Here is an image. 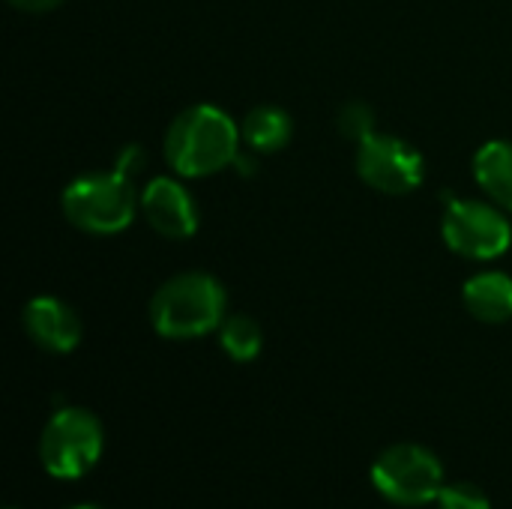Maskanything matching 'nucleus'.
<instances>
[{
	"instance_id": "6e6552de",
	"label": "nucleus",
	"mask_w": 512,
	"mask_h": 509,
	"mask_svg": "<svg viewBox=\"0 0 512 509\" xmlns=\"http://www.w3.org/2000/svg\"><path fill=\"white\" fill-rule=\"evenodd\" d=\"M141 210L150 228L168 240H189L198 231V204L174 177H153L141 192Z\"/></svg>"
},
{
	"instance_id": "1a4fd4ad",
	"label": "nucleus",
	"mask_w": 512,
	"mask_h": 509,
	"mask_svg": "<svg viewBox=\"0 0 512 509\" xmlns=\"http://www.w3.org/2000/svg\"><path fill=\"white\" fill-rule=\"evenodd\" d=\"M24 333L48 354H69L81 342V318L57 297H33L21 312Z\"/></svg>"
},
{
	"instance_id": "0eeeda50",
	"label": "nucleus",
	"mask_w": 512,
	"mask_h": 509,
	"mask_svg": "<svg viewBox=\"0 0 512 509\" xmlns=\"http://www.w3.org/2000/svg\"><path fill=\"white\" fill-rule=\"evenodd\" d=\"M357 174L384 195H411L423 186V156L396 135H372L357 147Z\"/></svg>"
},
{
	"instance_id": "f257e3e1",
	"label": "nucleus",
	"mask_w": 512,
	"mask_h": 509,
	"mask_svg": "<svg viewBox=\"0 0 512 509\" xmlns=\"http://www.w3.org/2000/svg\"><path fill=\"white\" fill-rule=\"evenodd\" d=\"M240 153L237 123L216 105H192L174 117L165 135V159L180 177H210L234 165Z\"/></svg>"
},
{
	"instance_id": "9d476101",
	"label": "nucleus",
	"mask_w": 512,
	"mask_h": 509,
	"mask_svg": "<svg viewBox=\"0 0 512 509\" xmlns=\"http://www.w3.org/2000/svg\"><path fill=\"white\" fill-rule=\"evenodd\" d=\"M465 309L483 324H504L512 318V279L507 273L486 270L465 282Z\"/></svg>"
},
{
	"instance_id": "a211bd4d",
	"label": "nucleus",
	"mask_w": 512,
	"mask_h": 509,
	"mask_svg": "<svg viewBox=\"0 0 512 509\" xmlns=\"http://www.w3.org/2000/svg\"><path fill=\"white\" fill-rule=\"evenodd\" d=\"M72 509H99V507H90V504H84V507H72Z\"/></svg>"
},
{
	"instance_id": "ddd939ff",
	"label": "nucleus",
	"mask_w": 512,
	"mask_h": 509,
	"mask_svg": "<svg viewBox=\"0 0 512 509\" xmlns=\"http://www.w3.org/2000/svg\"><path fill=\"white\" fill-rule=\"evenodd\" d=\"M219 342H222V351L234 363H252L264 348V333H261V324L255 318L231 315L219 327Z\"/></svg>"
},
{
	"instance_id": "f8f14e48",
	"label": "nucleus",
	"mask_w": 512,
	"mask_h": 509,
	"mask_svg": "<svg viewBox=\"0 0 512 509\" xmlns=\"http://www.w3.org/2000/svg\"><path fill=\"white\" fill-rule=\"evenodd\" d=\"M291 117L276 105H258L243 117L240 135L252 153H279L291 141Z\"/></svg>"
},
{
	"instance_id": "7ed1b4c3",
	"label": "nucleus",
	"mask_w": 512,
	"mask_h": 509,
	"mask_svg": "<svg viewBox=\"0 0 512 509\" xmlns=\"http://www.w3.org/2000/svg\"><path fill=\"white\" fill-rule=\"evenodd\" d=\"M63 216L87 234H117L132 225L141 204L132 177L123 171H90L63 189Z\"/></svg>"
},
{
	"instance_id": "4468645a",
	"label": "nucleus",
	"mask_w": 512,
	"mask_h": 509,
	"mask_svg": "<svg viewBox=\"0 0 512 509\" xmlns=\"http://www.w3.org/2000/svg\"><path fill=\"white\" fill-rule=\"evenodd\" d=\"M339 129L345 138L363 144L366 138L375 135V114L366 102H348L342 111H339Z\"/></svg>"
},
{
	"instance_id": "f03ea898",
	"label": "nucleus",
	"mask_w": 512,
	"mask_h": 509,
	"mask_svg": "<svg viewBox=\"0 0 512 509\" xmlns=\"http://www.w3.org/2000/svg\"><path fill=\"white\" fill-rule=\"evenodd\" d=\"M228 309L216 276L192 270L162 282L150 300V324L162 339H201L222 327Z\"/></svg>"
},
{
	"instance_id": "20e7f679",
	"label": "nucleus",
	"mask_w": 512,
	"mask_h": 509,
	"mask_svg": "<svg viewBox=\"0 0 512 509\" xmlns=\"http://www.w3.org/2000/svg\"><path fill=\"white\" fill-rule=\"evenodd\" d=\"M105 447L102 423L87 408H60L42 429L39 462L54 480H81Z\"/></svg>"
},
{
	"instance_id": "39448f33",
	"label": "nucleus",
	"mask_w": 512,
	"mask_h": 509,
	"mask_svg": "<svg viewBox=\"0 0 512 509\" xmlns=\"http://www.w3.org/2000/svg\"><path fill=\"white\" fill-rule=\"evenodd\" d=\"M372 486L396 507H426L444 489V465L420 444H396L375 459Z\"/></svg>"
},
{
	"instance_id": "423d86ee",
	"label": "nucleus",
	"mask_w": 512,
	"mask_h": 509,
	"mask_svg": "<svg viewBox=\"0 0 512 509\" xmlns=\"http://www.w3.org/2000/svg\"><path fill=\"white\" fill-rule=\"evenodd\" d=\"M444 243L471 261H495L512 243L510 219L498 204L447 198V213L441 222Z\"/></svg>"
},
{
	"instance_id": "dca6fc26",
	"label": "nucleus",
	"mask_w": 512,
	"mask_h": 509,
	"mask_svg": "<svg viewBox=\"0 0 512 509\" xmlns=\"http://www.w3.org/2000/svg\"><path fill=\"white\" fill-rule=\"evenodd\" d=\"M144 162H147V156L141 153V147H135V144H129V147H123L120 150V156H117V171H123L126 177H135L141 168H144Z\"/></svg>"
},
{
	"instance_id": "2eb2a0df",
	"label": "nucleus",
	"mask_w": 512,
	"mask_h": 509,
	"mask_svg": "<svg viewBox=\"0 0 512 509\" xmlns=\"http://www.w3.org/2000/svg\"><path fill=\"white\" fill-rule=\"evenodd\" d=\"M438 509H492L489 495L474 483H450L438 495Z\"/></svg>"
},
{
	"instance_id": "9b49d317",
	"label": "nucleus",
	"mask_w": 512,
	"mask_h": 509,
	"mask_svg": "<svg viewBox=\"0 0 512 509\" xmlns=\"http://www.w3.org/2000/svg\"><path fill=\"white\" fill-rule=\"evenodd\" d=\"M474 177L480 189L512 213V141H489L474 156Z\"/></svg>"
},
{
	"instance_id": "f3484780",
	"label": "nucleus",
	"mask_w": 512,
	"mask_h": 509,
	"mask_svg": "<svg viewBox=\"0 0 512 509\" xmlns=\"http://www.w3.org/2000/svg\"><path fill=\"white\" fill-rule=\"evenodd\" d=\"M15 9H21V12H51V9H57L63 0H9Z\"/></svg>"
}]
</instances>
